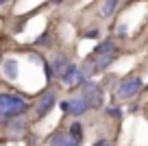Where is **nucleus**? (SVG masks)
Instances as JSON below:
<instances>
[{
	"label": "nucleus",
	"instance_id": "f3484780",
	"mask_svg": "<svg viewBox=\"0 0 148 146\" xmlns=\"http://www.w3.org/2000/svg\"><path fill=\"white\" fill-rule=\"evenodd\" d=\"M0 2H2V5H5V2H9V0H0Z\"/></svg>",
	"mask_w": 148,
	"mask_h": 146
},
{
	"label": "nucleus",
	"instance_id": "dca6fc26",
	"mask_svg": "<svg viewBox=\"0 0 148 146\" xmlns=\"http://www.w3.org/2000/svg\"><path fill=\"white\" fill-rule=\"evenodd\" d=\"M118 35H126V26L122 24V26H118Z\"/></svg>",
	"mask_w": 148,
	"mask_h": 146
},
{
	"label": "nucleus",
	"instance_id": "f257e3e1",
	"mask_svg": "<svg viewBox=\"0 0 148 146\" xmlns=\"http://www.w3.org/2000/svg\"><path fill=\"white\" fill-rule=\"evenodd\" d=\"M28 111V103L24 101L22 96H15V94H5L0 96V116L2 120H11V118H18V116H24Z\"/></svg>",
	"mask_w": 148,
	"mask_h": 146
},
{
	"label": "nucleus",
	"instance_id": "f8f14e48",
	"mask_svg": "<svg viewBox=\"0 0 148 146\" xmlns=\"http://www.w3.org/2000/svg\"><path fill=\"white\" fill-rule=\"evenodd\" d=\"M116 9H118V0H105L100 7V15L102 18H111L116 13Z\"/></svg>",
	"mask_w": 148,
	"mask_h": 146
},
{
	"label": "nucleus",
	"instance_id": "ddd939ff",
	"mask_svg": "<svg viewBox=\"0 0 148 146\" xmlns=\"http://www.w3.org/2000/svg\"><path fill=\"white\" fill-rule=\"evenodd\" d=\"M68 133H70V135H72L76 142H81V140H83V131H81V124H79V122L70 124V131H68Z\"/></svg>",
	"mask_w": 148,
	"mask_h": 146
},
{
	"label": "nucleus",
	"instance_id": "1a4fd4ad",
	"mask_svg": "<svg viewBox=\"0 0 148 146\" xmlns=\"http://www.w3.org/2000/svg\"><path fill=\"white\" fill-rule=\"evenodd\" d=\"M70 65L72 63H70V59L65 55H57L55 59H52V74H63Z\"/></svg>",
	"mask_w": 148,
	"mask_h": 146
},
{
	"label": "nucleus",
	"instance_id": "6e6552de",
	"mask_svg": "<svg viewBox=\"0 0 148 146\" xmlns=\"http://www.w3.org/2000/svg\"><path fill=\"white\" fill-rule=\"evenodd\" d=\"M81 142H76L70 133H57L55 137H50V146H79Z\"/></svg>",
	"mask_w": 148,
	"mask_h": 146
},
{
	"label": "nucleus",
	"instance_id": "0eeeda50",
	"mask_svg": "<svg viewBox=\"0 0 148 146\" xmlns=\"http://www.w3.org/2000/svg\"><path fill=\"white\" fill-rule=\"evenodd\" d=\"M7 135L9 137H22L26 133V122L22 118H13V120H7Z\"/></svg>",
	"mask_w": 148,
	"mask_h": 146
},
{
	"label": "nucleus",
	"instance_id": "4468645a",
	"mask_svg": "<svg viewBox=\"0 0 148 146\" xmlns=\"http://www.w3.org/2000/svg\"><path fill=\"white\" fill-rule=\"evenodd\" d=\"M109 116H113V118H120V109H109Z\"/></svg>",
	"mask_w": 148,
	"mask_h": 146
},
{
	"label": "nucleus",
	"instance_id": "423d86ee",
	"mask_svg": "<svg viewBox=\"0 0 148 146\" xmlns=\"http://www.w3.org/2000/svg\"><path fill=\"white\" fill-rule=\"evenodd\" d=\"M61 109H63V111H70L72 116H83L85 111L89 109V105L85 103L83 96H79V98H70V101L61 103Z\"/></svg>",
	"mask_w": 148,
	"mask_h": 146
},
{
	"label": "nucleus",
	"instance_id": "20e7f679",
	"mask_svg": "<svg viewBox=\"0 0 148 146\" xmlns=\"http://www.w3.org/2000/svg\"><path fill=\"white\" fill-rule=\"evenodd\" d=\"M55 103H57V92L55 90L44 92V94L39 96V101H37V107H35L37 118H46V116L52 111V105H55Z\"/></svg>",
	"mask_w": 148,
	"mask_h": 146
},
{
	"label": "nucleus",
	"instance_id": "9d476101",
	"mask_svg": "<svg viewBox=\"0 0 148 146\" xmlns=\"http://www.w3.org/2000/svg\"><path fill=\"white\" fill-rule=\"evenodd\" d=\"M116 52V44H113V39H105L102 44L96 46V50H94V55H113Z\"/></svg>",
	"mask_w": 148,
	"mask_h": 146
},
{
	"label": "nucleus",
	"instance_id": "39448f33",
	"mask_svg": "<svg viewBox=\"0 0 148 146\" xmlns=\"http://www.w3.org/2000/svg\"><path fill=\"white\" fill-rule=\"evenodd\" d=\"M61 83H63L65 87H74V85H85L87 79H85V74L81 72L76 65H70V68L61 74Z\"/></svg>",
	"mask_w": 148,
	"mask_h": 146
},
{
	"label": "nucleus",
	"instance_id": "7ed1b4c3",
	"mask_svg": "<svg viewBox=\"0 0 148 146\" xmlns=\"http://www.w3.org/2000/svg\"><path fill=\"white\" fill-rule=\"evenodd\" d=\"M83 98L85 103H87L89 107H94V109H98V107L102 105V98H105V94H102L100 85H96V83H85L83 85Z\"/></svg>",
	"mask_w": 148,
	"mask_h": 146
},
{
	"label": "nucleus",
	"instance_id": "a211bd4d",
	"mask_svg": "<svg viewBox=\"0 0 148 146\" xmlns=\"http://www.w3.org/2000/svg\"><path fill=\"white\" fill-rule=\"evenodd\" d=\"M52 2H61V0H52Z\"/></svg>",
	"mask_w": 148,
	"mask_h": 146
},
{
	"label": "nucleus",
	"instance_id": "9b49d317",
	"mask_svg": "<svg viewBox=\"0 0 148 146\" xmlns=\"http://www.w3.org/2000/svg\"><path fill=\"white\" fill-rule=\"evenodd\" d=\"M2 72H5V76L15 79L18 76V61L15 59H7L5 63H2Z\"/></svg>",
	"mask_w": 148,
	"mask_h": 146
},
{
	"label": "nucleus",
	"instance_id": "2eb2a0df",
	"mask_svg": "<svg viewBox=\"0 0 148 146\" xmlns=\"http://www.w3.org/2000/svg\"><path fill=\"white\" fill-rule=\"evenodd\" d=\"M94 146H111V144H109V142H107V140H98V142H96V144H94Z\"/></svg>",
	"mask_w": 148,
	"mask_h": 146
},
{
	"label": "nucleus",
	"instance_id": "f03ea898",
	"mask_svg": "<svg viewBox=\"0 0 148 146\" xmlns=\"http://www.w3.org/2000/svg\"><path fill=\"white\" fill-rule=\"evenodd\" d=\"M142 87H144V81L139 76H129L124 81H120V85L116 90V98L118 101H129L142 92Z\"/></svg>",
	"mask_w": 148,
	"mask_h": 146
}]
</instances>
